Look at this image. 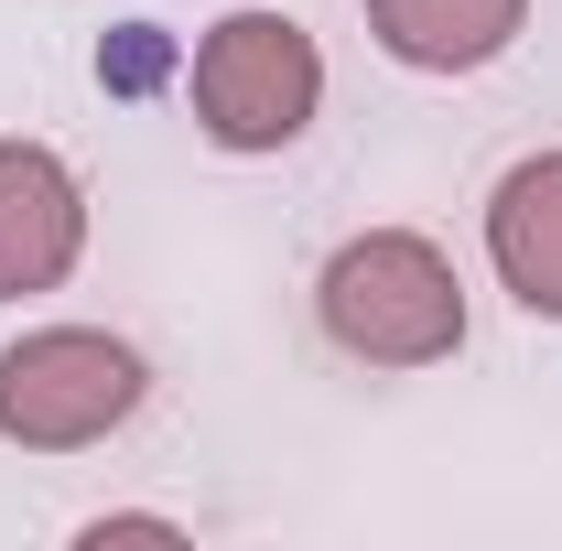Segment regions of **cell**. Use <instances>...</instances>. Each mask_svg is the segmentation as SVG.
<instances>
[{
	"label": "cell",
	"mask_w": 562,
	"mask_h": 551,
	"mask_svg": "<svg viewBox=\"0 0 562 551\" xmlns=\"http://www.w3.org/2000/svg\"><path fill=\"white\" fill-rule=\"evenodd\" d=\"M76 541H87V551H109V541H184V519H151V508H109V519H87Z\"/></svg>",
	"instance_id": "7"
},
{
	"label": "cell",
	"mask_w": 562,
	"mask_h": 551,
	"mask_svg": "<svg viewBox=\"0 0 562 551\" xmlns=\"http://www.w3.org/2000/svg\"><path fill=\"white\" fill-rule=\"evenodd\" d=\"M87 260V184L55 140H0V303H33Z\"/></svg>",
	"instance_id": "4"
},
{
	"label": "cell",
	"mask_w": 562,
	"mask_h": 551,
	"mask_svg": "<svg viewBox=\"0 0 562 551\" xmlns=\"http://www.w3.org/2000/svg\"><path fill=\"white\" fill-rule=\"evenodd\" d=\"M151 401V368L131 336L98 325H33L0 346V443L22 454H87Z\"/></svg>",
	"instance_id": "2"
},
{
	"label": "cell",
	"mask_w": 562,
	"mask_h": 551,
	"mask_svg": "<svg viewBox=\"0 0 562 551\" xmlns=\"http://www.w3.org/2000/svg\"><path fill=\"white\" fill-rule=\"evenodd\" d=\"M184 98L216 151H292L325 109V55L292 11H227L184 66Z\"/></svg>",
	"instance_id": "3"
},
{
	"label": "cell",
	"mask_w": 562,
	"mask_h": 551,
	"mask_svg": "<svg viewBox=\"0 0 562 551\" xmlns=\"http://www.w3.org/2000/svg\"><path fill=\"white\" fill-rule=\"evenodd\" d=\"M314 314L357 368H443L465 346V281L422 227H357L314 281Z\"/></svg>",
	"instance_id": "1"
},
{
	"label": "cell",
	"mask_w": 562,
	"mask_h": 551,
	"mask_svg": "<svg viewBox=\"0 0 562 551\" xmlns=\"http://www.w3.org/2000/svg\"><path fill=\"white\" fill-rule=\"evenodd\" d=\"M519 22H530V0H368L379 55L412 66V76H476V66H497V55L519 44Z\"/></svg>",
	"instance_id": "6"
},
{
	"label": "cell",
	"mask_w": 562,
	"mask_h": 551,
	"mask_svg": "<svg viewBox=\"0 0 562 551\" xmlns=\"http://www.w3.org/2000/svg\"><path fill=\"white\" fill-rule=\"evenodd\" d=\"M487 271L519 314L562 325V151H530L508 162L487 195Z\"/></svg>",
	"instance_id": "5"
}]
</instances>
